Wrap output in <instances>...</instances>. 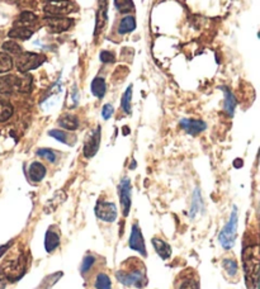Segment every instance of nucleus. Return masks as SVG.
<instances>
[{"mask_svg": "<svg viewBox=\"0 0 260 289\" xmlns=\"http://www.w3.org/2000/svg\"><path fill=\"white\" fill-rule=\"evenodd\" d=\"M115 277L126 287H135V288H145L149 283L148 270L145 263L141 259L131 256L126 259L119 265Z\"/></svg>", "mask_w": 260, "mask_h": 289, "instance_id": "nucleus-1", "label": "nucleus"}, {"mask_svg": "<svg viewBox=\"0 0 260 289\" xmlns=\"http://www.w3.org/2000/svg\"><path fill=\"white\" fill-rule=\"evenodd\" d=\"M243 265L249 288H257L259 278V245L257 239H245L243 250Z\"/></svg>", "mask_w": 260, "mask_h": 289, "instance_id": "nucleus-2", "label": "nucleus"}, {"mask_svg": "<svg viewBox=\"0 0 260 289\" xmlns=\"http://www.w3.org/2000/svg\"><path fill=\"white\" fill-rule=\"evenodd\" d=\"M174 289H201V278L194 268H184L174 279Z\"/></svg>", "mask_w": 260, "mask_h": 289, "instance_id": "nucleus-3", "label": "nucleus"}, {"mask_svg": "<svg viewBox=\"0 0 260 289\" xmlns=\"http://www.w3.org/2000/svg\"><path fill=\"white\" fill-rule=\"evenodd\" d=\"M46 61V56L41 53H32V52H21L17 57V69L22 74H27L28 71L35 70Z\"/></svg>", "mask_w": 260, "mask_h": 289, "instance_id": "nucleus-4", "label": "nucleus"}, {"mask_svg": "<svg viewBox=\"0 0 260 289\" xmlns=\"http://www.w3.org/2000/svg\"><path fill=\"white\" fill-rule=\"evenodd\" d=\"M44 13L48 17H65L76 10V5L70 0H50L44 4Z\"/></svg>", "mask_w": 260, "mask_h": 289, "instance_id": "nucleus-5", "label": "nucleus"}, {"mask_svg": "<svg viewBox=\"0 0 260 289\" xmlns=\"http://www.w3.org/2000/svg\"><path fill=\"white\" fill-rule=\"evenodd\" d=\"M236 232H237V210L234 208L232 213L230 216V219H228L227 224L225 227L222 228L221 233H220V242L221 245L228 250V249L232 248L234 245L235 239H236Z\"/></svg>", "mask_w": 260, "mask_h": 289, "instance_id": "nucleus-6", "label": "nucleus"}, {"mask_svg": "<svg viewBox=\"0 0 260 289\" xmlns=\"http://www.w3.org/2000/svg\"><path fill=\"white\" fill-rule=\"evenodd\" d=\"M3 273L10 281H18L26 272V257L23 254H19L15 259L5 260L3 265Z\"/></svg>", "mask_w": 260, "mask_h": 289, "instance_id": "nucleus-7", "label": "nucleus"}, {"mask_svg": "<svg viewBox=\"0 0 260 289\" xmlns=\"http://www.w3.org/2000/svg\"><path fill=\"white\" fill-rule=\"evenodd\" d=\"M106 265V261L102 257L97 256L94 254H88L84 257L81 266H80V273L85 278V281H90L98 272L103 270V266Z\"/></svg>", "mask_w": 260, "mask_h": 289, "instance_id": "nucleus-8", "label": "nucleus"}, {"mask_svg": "<svg viewBox=\"0 0 260 289\" xmlns=\"http://www.w3.org/2000/svg\"><path fill=\"white\" fill-rule=\"evenodd\" d=\"M95 215L104 222H114L117 218V207L112 202L99 201L95 207Z\"/></svg>", "mask_w": 260, "mask_h": 289, "instance_id": "nucleus-9", "label": "nucleus"}, {"mask_svg": "<svg viewBox=\"0 0 260 289\" xmlns=\"http://www.w3.org/2000/svg\"><path fill=\"white\" fill-rule=\"evenodd\" d=\"M130 248L132 250L137 251L139 254H141L142 256H146L148 253H146V246H145V240L142 237L141 228H140V224L137 222L132 224V231H131L130 236Z\"/></svg>", "mask_w": 260, "mask_h": 289, "instance_id": "nucleus-10", "label": "nucleus"}, {"mask_svg": "<svg viewBox=\"0 0 260 289\" xmlns=\"http://www.w3.org/2000/svg\"><path fill=\"white\" fill-rule=\"evenodd\" d=\"M119 202H121L122 215L127 217L131 208V181L130 179H123L118 186Z\"/></svg>", "mask_w": 260, "mask_h": 289, "instance_id": "nucleus-11", "label": "nucleus"}, {"mask_svg": "<svg viewBox=\"0 0 260 289\" xmlns=\"http://www.w3.org/2000/svg\"><path fill=\"white\" fill-rule=\"evenodd\" d=\"M99 144H101V127L98 126V128H95L89 137L86 139L85 144H84V155L85 157L90 159L98 152L99 150Z\"/></svg>", "mask_w": 260, "mask_h": 289, "instance_id": "nucleus-12", "label": "nucleus"}, {"mask_svg": "<svg viewBox=\"0 0 260 289\" xmlns=\"http://www.w3.org/2000/svg\"><path fill=\"white\" fill-rule=\"evenodd\" d=\"M21 90V76L5 75L0 76V93L1 94H12Z\"/></svg>", "mask_w": 260, "mask_h": 289, "instance_id": "nucleus-13", "label": "nucleus"}, {"mask_svg": "<svg viewBox=\"0 0 260 289\" xmlns=\"http://www.w3.org/2000/svg\"><path fill=\"white\" fill-rule=\"evenodd\" d=\"M46 26L50 28L51 32H64L73 26V19L68 17H47Z\"/></svg>", "mask_w": 260, "mask_h": 289, "instance_id": "nucleus-14", "label": "nucleus"}, {"mask_svg": "<svg viewBox=\"0 0 260 289\" xmlns=\"http://www.w3.org/2000/svg\"><path fill=\"white\" fill-rule=\"evenodd\" d=\"M60 245V230L57 226H51L46 232L44 239V248L47 253H52Z\"/></svg>", "mask_w": 260, "mask_h": 289, "instance_id": "nucleus-15", "label": "nucleus"}, {"mask_svg": "<svg viewBox=\"0 0 260 289\" xmlns=\"http://www.w3.org/2000/svg\"><path fill=\"white\" fill-rule=\"evenodd\" d=\"M108 1L107 0H99L98 4V12H97V23H95V35L102 31L106 26L107 18H108Z\"/></svg>", "mask_w": 260, "mask_h": 289, "instance_id": "nucleus-16", "label": "nucleus"}, {"mask_svg": "<svg viewBox=\"0 0 260 289\" xmlns=\"http://www.w3.org/2000/svg\"><path fill=\"white\" fill-rule=\"evenodd\" d=\"M89 282L92 283L94 289H112V281L104 270L98 272Z\"/></svg>", "mask_w": 260, "mask_h": 289, "instance_id": "nucleus-17", "label": "nucleus"}, {"mask_svg": "<svg viewBox=\"0 0 260 289\" xmlns=\"http://www.w3.org/2000/svg\"><path fill=\"white\" fill-rule=\"evenodd\" d=\"M181 127L190 135H198L206 130V123L198 119H182Z\"/></svg>", "mask_w": 260, "mask_h": 289, "instance_id": "nucleus-18", "label": "nucleus"}, {"mask_svg": "<svg viewBox=\"0 0 260 289\" xmlns=\"http://www.w3.org/2000/svg\"><path fill=\"white\" fill-rule=\"evenodd\" d=\"M151 242H152V245H154V249L155 251H156V254L159 255L161 259L168 260L169 257L172 256V248H170V245H169L168 242L164 241L163 239L155 236L154 239L151 240Z\"/></svg>", "mask_w": 260, "mask_h": 289, "instance_id": "nucleus-19", "label": "nucleus"}, {"mask_svg": "<svg viewBox=\"0 0 260 289\" xmlns=\"http://www.w3.org/2000/svg\"><path fill=\"white\" fill-rule=\"evenodd\" d=\"M222 268H223L228 278H236L237 274H239V265H237L236 259L232 255L231 256H223Z\"/></svg>", "mask_w": 260, "mask_h": 289, "instance_id": "nucleus-20", "label": "nucleus"}, {"mask_svg": "<svg viewBox=\"0 0 260 289\" xmlns=\"http://www.w3.org/2000/svg\"><path fill=\"white\" fill-rule=\"evenodd\" d=\"M28 175H30V179L32 180V181L38 183V181H41V180L43 179L44 175H46V168L42 165L41 162L35 161L32 165L30 166V169H28Z\"/></svg>", "mask_w": 260, "mask_h": 289, "instance_id": "nucleus-21", "label": "nucleus"}, {"mask_svg": "<svg viewBox=\"0 0 260 289\" xmlns=\"http://www.w3.org/2000/svg\"><path fill=\"white\" fill-rule=\"evenodd\" d=\"M59 124L62 128H65L68 131H74L76 130L77 126H79V121L75 115L73 114H64L60 117Z\"/></svg>", "mask_w": 260, "mask_h": 289, "instance_id": "nucleus-22", "label": "nucleus"}, {"mask_svg": "<svg viewBox=\"0 0 260 289\" xmlns=\"http://www.w3.org/2000/svg\"><path fill=\"white\" fill-rule=\"evenodd\" d=\"M33 35V31L30 28H24V27H14L10 32H9V37L10 38L15 39H22V41H26V39H30Z\"/></svg>", "mask_w": 260, "mask_h": 289, "instance_id": "nucleus-23", "label": "nucleus"}, {"mask_svg": "<svg viewBox=\"0 0 260 289\" xmlns=\"http://www.w3.org/2000/svg\"><path fill=\"white\" fill-rule=\"evenodd\" d=\"M136 28V21H135V17L132 15H128V17H124L121 21L118 27V33L119 35H127L135 31Z\"/></svg>", "mask_w": 260, "mask_h": 289, "instance_id": "nucleus-24", "label": "nucleus"}, {"mask_svg": "<svg viewBox=\"0 0 260 289\" xmlns=\"http://www.w3.org/2000/svg\"><path fill=\"white\" fill-rule=\"evenodd\" d=\"M92 92L93 94H94L97 98H99V99L104 97V94H106L107 92V84H106V80H104L103 77L98 76L93 80Z\"/></svg>", "mask_w": 260, "mask_h": 289, "instance_id": "nucleus-25", "label": "nucleus"}, {"mask_svg": "<svg viewBox=\"0 0 260 289\" xmlns=\"http://www.w3.org/2000/svg\"><path fill=\"white\" fill-rule=\"evenodd\" d=\"M37 15L33 14V13L31 12H24L22 13L21 17L18 18V21L15 22V26L17 27H24V28H30L31 26H33V24L37 22Z\"/></svg>", "mask_w": 260, "mask_h": 289, "instance_id": "nucleus-26", "label": "nucleus"}, {"mask_svg": "<svg viewBox=\"0 0 260 289\" xmlns=\"http://www.w3.org/2000/svg\"><path fill=\"white\" fill-rule=\"evenodd\" d=\"M13 106L9 102L0 99V122L8 121L13 115Z\"/></svg>", "mask_w": 260, "mask_h": 289, "instance_id": "nucleus-27", "label": "nucleus"}, {"mask_svg": "<svg viewBox=\"0 0 260 289\" xmlns=\"http://www.w3.org/2000/svg\"><path fill=\"white\" fill-rule=\"evenodd\" d=\"M223 89V93H225V110L230 115L234 114L235 107H236V99L232 95V93L228 90L227 88H222Z\"/></svg>", "mask_w": 260, "mask_h": 289, "instance_id": "nucleus-28", "label": "nucleus"}, {"mask_svg": "<svg viewBox=\"0 0 260 289\" xmlns=\"http://www.w3.org/2000/svg\"><path fill=\"white\" fill-rule=\"evenodd\" d=\"M13 68V60L6 52H0V74L8 72Z\"/></svg>", "mask_w": 260, "mask_h": 289, "instance_id": "nucleus-29", "label": "nucleus"}, {"mask_svg": "<svg viewBox=\"0 0 260 289\" xmlns=\"http://www.w3.org/2000/svg\"><path fill=\"white\" fill-rule=\"evenodd\" d=\"M131 101H132V85L126 89V92L122 97V108H123L124 113H127V114H131Z\"/></svg>", "mask_w": 260, "mask_h": 289, "instance_id": "nucleus-30", "label": "nucleus"}, {"mask_svg": "<svg viewBox=\"0 0 260 289\" xmlns=\"http://www.w3.org/2000/svg\"><path fill=\"white\" fill-rule=\"evenodd\" d=\"M114 3L117 9H118L121 13H128L135 9L132 0H114Z\"/></svg>", "mask_w": 260, "mask_h": 289, "instance_id": "nucleus-31", "label": "nucleus"}, {"mask_svg": "<svg viewBox=\"0 0 260 289\" xmlns=\"http://www.w3.org/2000/svg\"><path fill=\"white\" fill-rule=\"evenodd\" d=\"M3 50L8 53L19 55L22 52V47L15 41H6L3 43Z\"/></svg>", "mask_w": 260, "mask_h": 289, "instance_id": "nucleus-32", "label": "nucleus"}, {"mask_svg": "<svg viewBox=\"0 0 260 289\" xmlns=\"http://www.w3.org/2000/svg\"><path fill=\"white\" fill-rule=\"evenodd\" d=\"M37 155L50 162L56 161V153H55V151L50 150V148H39V150H37Z\"/></svg>", "mask_w": 260, "mask_h": 289, "instance_id": "nucleus-33", "label": "nucleus"}, {"mask_svg": "<svg viewBox=\"0 0 260 289\" xmlns=\"http://www.w3.org/2000/svg\"><path fill=\"white\" fill-rule=\"evenodd\" d=\"M50 136H52L53 139H56L57 141L62 142V144H68V135L64 131L52 130L50 131Z\"/></svg>", "mask_w": 260, "mask_h": 289, "instance_id": "nucleus-34", "label": "nucleus"}, {"mask_svg": "<svg viewBox=\"0 0 260 289\" xmlns=\"http://www.w3.org/2000/svg\"><path fill=\"white\" fill-rule=\"evenodd\" d=\"M99 59H101V61L104 62V64H112V62H114L115 57L112 52H108V51H102L101 55H99Z\"/></svg>", "mask_w": 260, "mask_h": 289, "instance_id": "nucleus-35", "label": "nucleus"}, {"mask_svg": "<svg viewBox=\"0 0 260 289\" xmlns=\"http://www.w3.org/2000/svg\"><path fill=\"white\" fill-rule=\"evenodd\" d=\"M114 113V108L112 107V104H106L103 107V110H102V115H103L104 119H110L111 117Z\"/></svg>", "mask_w": 260, "mask_h": 289, "instance_id": "nucleus-36", "label": "nucleus"}, {"mask_svg": "<svg viewBox=\"0 0 260 289\" xmlns=\"http://www.w3.org/2000/svg\"><path fill=\"white\" fill-rule=\"evenodd\" d=\"M9 246H10V244H6V245H4V246H1V248H0V256H1V255H3L6 250H8Z\"/></svg>", "mask_w": 260, "mask_h": 289, "instance_id": "nucleus-37", "label": "nucleus"}]
</instances>
